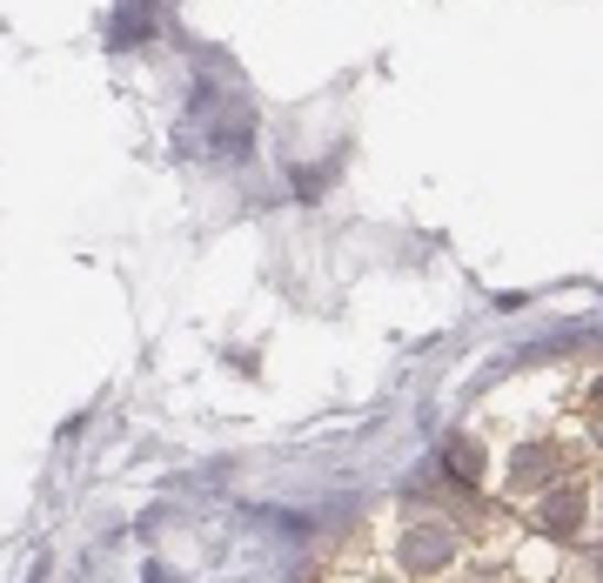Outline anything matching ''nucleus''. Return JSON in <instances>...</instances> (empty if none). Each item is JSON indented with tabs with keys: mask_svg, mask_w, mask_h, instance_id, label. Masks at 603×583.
<instances>
[{
	"mask_svg": "<svg viewBox=\"0 0 603 583\" xmlns=\"http://www.w3.org/2000/svg\"><path fill=\"white\" fill-rule=\"evenodd\" d=\"M443 463H450V476H456V483H483V456H476V443H470V436H456V443L443 450Z\"/></svg>",
	"mask_w": 603,
	"mask_h": 583,
	"instance_id": "obj_2",
	"label": "nucleus"
},
{
	"mask_svg": "<svg viewBox=\"0 0 603 583\" xmlns=\"http://www.w3.org/2000/svg\"><path fill=\"white\" fill-rule=\"evenodd\" d=\"M450 557H456V530H450L443 517H429V523L409 530V563H416V570H443Z\"/></svg>",
	"mask_w": 603,
	"mask_h": 583,
	"instance_id": "obj_1",
	"label": "nucleus"
},
{
	"mask_svg": "<svg viewBox=\"0 0 603 583\" xmlns=\"http://www.w3.org/2000/svg\"><path fill=\"white\" fill-rule=\"evenodd\" d=\"M596 570H603V557H596Z\"/></svg>",
	"mask_w": 603,
	"mask_h": 583,
	"instance_id": "obj_3",
	"label": "nucleus"
}]
</instances>
